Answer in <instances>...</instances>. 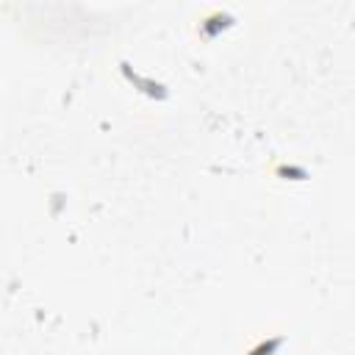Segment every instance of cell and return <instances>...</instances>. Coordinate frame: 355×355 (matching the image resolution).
<instances>
[{
	"mask_svg": "<svg viewBox=\"0 0 355 355\" xmlns=\"http://www.w3.org/2000/svg\"><path fill=\"white\" fill-rule=\"evenodd\" d=\"M277 344H280V338H272V341H266V344H258V347H255L250 355H272Z\"/></svg>",
	"mask_w": 355,
	"mask_h": 355,
	"instance_id": "6da1fadb",
	"label": "cell"
}]
</instances>
